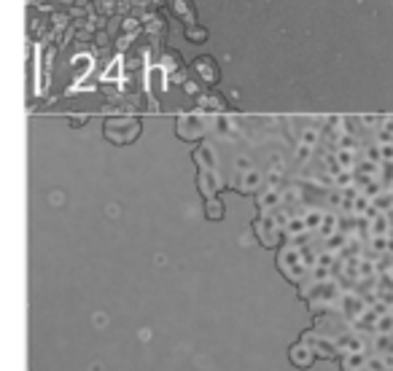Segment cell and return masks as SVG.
<instances>
[{"label": "cell", "instance_id": "6da1fadb", "mask_svg": "<svg viewBox=\"0 0 393 371\" xmlns=\"http://www.w3.org/2000/svg\"><path fill=\"white\" fill-rule=\"evenodd\" d=\"M138 132H140V124L135 118H111V121H105V135L113 143H127L138 138Z\"/></svg>", "mask_w": 393, "mask_h": 371}, {"label": "cell", "instance_id": "7a4b0ae2", "mask_svg": "<svg viewBox=\"0 0 393 371\" xmlns=\"http://www.w3.org/2000/svg\"><path fill=\"white\" fill-rule=\"evenodd\" d=\"M256 231H259V237H261V242H264V245H275L283 229L277 226L275 215H272V213H264L259 221H256Z\"/></svg>", "mask_w": 393, "mask_h": 371}, {"label": "cell", "instance_id": "3957f363", "mask_svg": "<svg viewBox=\"0 0 393 371\" xmlns=\"http://www.w3.org/2000/svg\"><path fill=\"white\" fill-rule=\"evenodd\" d=\"M178 132H181V138H202L208 132V121L202 116H181Z\"/></svg>", "mask_w": 393, "mask_h": 371}, {"label": "cell", "instance_id": "277c9868", "mask_svg": "<svg viewBox=\"0 0 393 371\" xmlns=\"http://www.w3.org/2000/svg\"><path fill=\"white\" fill-rule=\"evenodd\" d=\"M283 204V188H275V186H267L264 191L259 194V207L261 213H272Z\"/></svg>", "mask_w": 393, "mask_h": 371}, {"label": "cell", "instance_id": "5b68a950", "mask_svg": "<svg viewBox=\"0 0 393 371\" xmlns=\"http://www.w3.org/2000/svg\"><path fill=\"white\" fill-rule=\"evenodd\" d=\"M194 70H197L208 84H215V81H218V67H215V59H213V57H199V59L194 62Z\"/></svg>", "mask_w": 393, "mask_h": 371}, {"label": "cell", "instance_id": "8992f818", "mask_svg": "<svg viewBox=\"0 0 393 371\" xmlns=\"http://www.w3.org/2000/svg\"><path fill=\"white\" fill-rule=\"evenodd\" d=\"M261 183H264V175L259 170H248V172H240V180L235 183V188H240V191H256Z\"/></svg>", "mask_w": 393, "mask_h": 371}, {"label": "cell", "instance_id": "52a82bcc", "mask_svg": "<svg viewBox=\"0 0 393 371\" xmlns=\"http://www.w3.org/2000/svg\"><path fill=\"white\" fill-rule=\"evenodd\" d=\"M312 352H315V350H310V344L302 342V344H296L291 350V361L296 363V366H310V363H312Z\"/></svg>", "mask_w": 393, "mask_h": 371}, {"label": "cell", "instance_id": "ba28073f", "mask_svg": "<svg viewBox=\"0 0 393 371\" xmlns=\"http://www.w3.org/2000/svg\"><path fill=\"white\" fill-rule=\"evenodd\" d=\"M334 156H337V162L342 164L345 170H353L358 164V151H353V148H334Z\"/></svg>", "mask_w": 393, "mask_h": 371}, {"label": "cell", "instance_id": "9c48e42d", "mask_svg": "<svg viewBox=\"0 0 393 371\" xmlns=\"http://www.w3.org/2000/svg\"><path fill=\"white\" fill-rule=\"evenodd\" d=\"M372 352H347L345 355V371H361L366 369V358Z\"/></svg>", "mask_w": 393, "mask_h": 371}, {"label": "cell", "instance_id": "30bf717a", "mask_svg": "<svg viewBox=\"0 0 393 371\" xmlns=\"http://www.w3.org/2000/svg\"><path fill=\"white\" fill-rule=\"evenodd\" d=\"M199 188H202L208 197H213V194L218 191V178H215L213 170H202V175H199Z\"/></svg>", "mask_w": 393, "mask_h": 371}, {"label": "cell", "instance_id": "8fae6325", "mask_svg": "<svg viewBox=\"0 0 393 371\" xmlns=\"http://www.w3.org/2000/svg\"><path fill=\"white\" fill-rule=\"evenodd\" d=\"M323 215H326V210H321V207H307V210H304V224H307V229H310V231H318V229H321Z\"/></svg>", "mask_w": 393, "mask_h": 371}, {"label": "cell", "instance_id": "7c38bea8", "mask_svg": "<svg viewBox=\"0 0 393 371\" xmlns=\"http://www.w3.org/2000/svg\"><path fill=\"white\" fill-rule=\"evenodd\" d=\"M372 204L380 210V213H391V210H393V188H391V191H388V188L380 191L377 197L372 199Z\"/></svg>", "mask_w": 393, "mask_h": 371}, {"label": "cell", "instance_id": "4fadbf2b", "mask_svg": "<svg viewBox=\"0 0 393 371\" xmlns=\"http://www.w3.org/2000/svg\"><path fill=\"white\" fill-rule=\"evenodd\" d=\"M321 138H323V132H321V129H315V127H304V129H302V135H299V143H304V145L318 148V143H321Z\"/></svg>", "mask_w": 393, "mask_h": 371}, {"label": "cell", "instance_id": "5bb4252c", "mask_svg": "<svg viewBox=\"0 0 393 371\" xmlns=\"http://www.w3.org/2000/svg\"><path fill=\"white\" fill-rule=\"evenodd\" d=\"M299 202H302V188L299 186L283 188V204H286V207H299Z\"/></svg>", "mask_w": 393, "mask_h": 371}, {"label": "cell", "instance_id": "9a60e30c", "mask_svg": "<svg viewBox=\"0 0 393 371\" xmlns=\"http://www.w3.org/2000/svg\"><path fill=\"white\" fill-rule=\"evenodd\" d=\"M369 210H372V197H366V194H358L356 199H353V213L356 215H366Z\"/></svg>", "mask_w": 393, "mask_h": 371}, {"label": "cell", "instance_id": "2e32d148", "mask_svg": "<svg viewBox=\"0 0 393 371\" xmlns=\"http://www.w3.org/2000/svg\"><path fill=\"white\" fill-rule=\"evenodd\" d=\"M197 162L202 164V170H215V156H213V151H210L208 145H202L197 151Z\"/></svg>", "mask_w": 393, "mask_h": 371}, {"label": "cell", "instance_id": "e0dca14e", "mask_svg": "<svg viewBox=\"0 0 393 371\" xmlns=\"http://www.w3.org/2000/svg\"><path fill=\"white\" fill-rule=\"evenodd\" d=\"M366 371H388L383 352H372V355L366 358Z\"/></svg>", "mask_w": 393, "mask_h": 371}, {"label": "cell", "instance_id": "ac0fdd59", "mask_svg": "<svg viewBox=\"0 0 393 371\" xmlns=\"http://www.w3.org/2000/svg\"><path fill=\"white\" fill-rule=\"evenodd\" d=\"M377 334H393V310L385 312V315H380V320H377Z\"/></svg>", "mask_w": 393, "mask_h": 371}, {"label": "cell", "instance_id": "d6986e66", "mask_svg": "<svg viewBox=\"0 0 393 371\" xmlns=\"http://www.w3.org/2000/svg\"><path fill=\"white\" fill-rule=\"evenodd\" d=\"M380 180L385 183V188H393V162L380 164Z\"/></svg>", "mask_w": 393, "mask_h": 371}, {"label": "cell", "instance_id": "ffe728a7", "mask_svg": "<svg viewBox=\"0 0 393 371\" xmlns=\"http://www.w3.org/2000/svg\"><path fill=\"white\" fill-rule=\"evenodd\" d=\"M363 156L372 159V162H383V148H380V143H372V145H366Z\"/></svg>", "mask_w": 393, "mask_h": 371}, {"label": "cell", "instance_id": "44dd1931", "mask_svg": "<svg viewBox=\"0 0 393 371\" xmlns=\"http://www.w3.org/2000/svg\"><path fill=\"white\" fill-rule=\"evenodd\" d=\"M221 213H224V207H221L218 199L208 197V218H221Z\"/></svg>", "mask_w": 393, "mask_h": 371}, {"label": "cell", "instance_id": "7402d4cb", "mask_svg": "<svg viewBox=\"0 0 393 371\" xmlns=\"http://www.w3.org/2000/svg\"><path fill=\"white\" fill-rule=\"evenodd\" d=\"M199 105H202V108H208V111H221V105H224V102H221L215 94H208L205 100H199Z\"/></svg>", "mask_w": 393, "mask_h": 371}, {"label": "cell", "instance_id": "603a6c76", "mask_svg": "<svg viewBox=\"0 0 393 371\" xmlns=\"http://www.w3.org/2000/svg\"><path fill=\"white\" fill-rule=\"evenodd\" d=\"M312 151H315L312 145H304V143H299V148H296V159H299L302 164H304V162H310Z\"/></svg>", "mask_w": 393, "mask_h": 371}, {"label": "cell", "instance_id": "cb8c5ba5", "mask_svg": "<svg viewBox=\"0 0 393 371\" xmlns=\"http://www.w3.org/2000/svg\"><path fill=\"white\" fill-rule=\"evenodd\" d=\"M186 38H189V41L202 43L205 38H208V32H205V30H199V27H197V30H194V27H189V30H186Z\"/></svg>", "mask_w": 393, "mask_h": 371}, {"label": "cell", "instance_id": "d4e9b609", "mask_svg": "<svg viewBox=\"0 0 393 371\" xmlns=\"http://www.w3.org/2000/svg\"><path fill=\"white\" fill-rule=\"evenodd\" d=\"M235 167L240 170V172H248V170H253V162H250L248 156H237V162H235Z\"/></svg>", "mask_w": 393, "mask_h": 371}]
</instances>
